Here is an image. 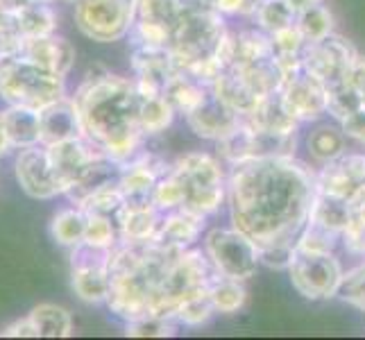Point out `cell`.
Returning <instances> with one entry per match:
<instances>
[{"label": "cell", "mask_w": 365, "mask_h": 340, "mask_svg": "<svg viewBox=\"0 0 365 340\" xmlns=\"http://www.w3.org/2000/svg\"><path fill=\"white\" fill-rule=\"evenodd\" d=\"M341 243V234H336L327 227L307 220L304 230L299 232L295 241V252H307V254H331Z\"/></svg>", "instance_id": "cell-36"}, {"label": "cell", "mask_w": 365, "mask_h": 340, "mask_svg": "<svg viewBox=\"0 0 365 340\" xmlns=\"http://www.w3.org/2000/svg\"><path fill=\"white\" fill-rule=\"evenodd\" d=\"M180 329V324L170 318L159 316H143L134 322L125 324V334L132 338H170Z\"/></svg>", "instance_id": "cell-44"}, {"label": "cell", "mask_w": 365, "mask_h": 340, "mask_svg": "<svg viewBox=\"0 0 365 340\" xmlns=\"http://www.w3.org/2000/svg\"><path fill=\"white\" fill-rule=\"evenodd\" d=\"M3 14H5V7H3V3H0V19H3Z\"/></svg>", "instance_id": "cell-56"}, {"label": "cell", "mask_w": 365, "mask_h": 340, "mask_svg": "<svg viewBox=\"0 0 365 340\" xmlns=\"http://www.w3.org/2000/svg\"><path fill=\"white\" fill-rule=\"evenodd\" d=\"M64 3H78V0H64Z\"/></svg>", "instance_id": "cell-57"}, {"label": "cell", "mask_w": 365, "mask_h": 340, "mask_svg": "<svg viewBox=\"0 0 365 340\" xmlns=\"http://www.w3.org/2000/svg\"><path fill=\"white\" fill-rule=\"evenodd\" d=\"M361 98L354 91V86L349 82L343 86H336V89L329 91V100H327V116L336 123L347 120L351 113H356L361 109Z\"/></svg>", "instance_id": "cell-43"}, {"label": "cell", "mask_w": 365, "mask_h": 340, "mask_svg": "<svg viewBox=\"0 0 365 340\" xmlns=\"http://www.w3.org/2000/svg\"><path fill=\"white\" fill-rule=\"evenodd\" d=\"M123 207H125V193H123V188L118 186V177L103 184L100 188H96V191L89 197H84L82 205H80V209L84 213L107 216L111 220H118Z\"/></svg>", "instance_id": "cell-33"}, {"label": "cell", "mask_w": 365, "mask_h": 340, "mask_svg": "<svg viewBox=\"0 0 365 340\" xmlns=\"http://www.w3.org/2000/svg\"><path fill=\"white\" fill-rule=\"evenodd\" d=\"M16 182L23 188L25 195L34 200H53L59 193V186L55 182L53 168H50L46 145H32L19 150L16 157Z\"/></svg>", "instance_id": "cell-15"}, {"label": "cell", "mask_w": 365, "mask_h": 340, "mask_svg": "<svg viewBox=\"0 0 365 340\" xmlns=\"http://www.w3.org/2000/svg\"><path fill=\"white\" fill-rule=\"evenodd\" d=\"M80 111L82 132L116 163L141 153L145 134L138 128L141 93L136 82L120 75H89L73 96Z\"/></svg>", "instance_id": "cell-2"}, {"label": "cell", "mask_w": 365, "mask_h": 340, "mask_svg": "<svg viewBox=\"0 0 365 340\" xmlns=\"http://www.w3.org/2000/svg\"><path fill=\"white\" fill-rule=\"evenodd\" d=\"M270 36H272V46H274V55H279V57H302L309 46L295 23L291 28H284Z\"/></svg>", "instance_id": "cell-45"}, {"label": "cell", "mask_w": 365, "mask_h": 340, "mask_svg": "<svg viewBox=\"0 0 365 340\" xmlns=\"http://www.w3.org/2000/svg\"><path fill=\"white\" fill-rule=\"evenodd\" d=\"M207 293L211 297V304L220 316H234L238 313L247 302V291H245V282L241 279H232V277L225 274H213V279L207 286Z\"/></svg>", "instance_id": "cell-29"}, {"label": "cell", "mask_w": 365, "mask_h": 340, "mask_svg": "<svg viewBox=\"0 0 365 340\" xmlns=\"http://www.w3.org/2000/svg\"><path fill=\"white\" fill-rule=\"evenodd\" d=\"M356 57V48L347 39H343L341 34H329L327 39L307 46L302 64L309 75L327 86V91H331L349 82V73Z\"/></svg>", "instance_id": "cell-9"}, {"label": "cell", "mask_w": 365, "mask_h": 340, "mask_svg": "<svg viewBox=\"0 0 365 340\" xmlns=\"http://www.w3.org/2000/svg\"><path fill=\"white\" fill-rule=\"evenodd\" d=\"M341 243L347 249V254L365 259V222L349 220L341 236Z\"/></svg>", "instance_id": "cell-47"}, {"label": "cell", "mask_w": 365, "mask_h": 340, "mask_svg": "<svg viewBox=\"0 0 365 340\" xmlns=\"http://www.w3.org/2000/svg\"><path fill=\"white\" fill-rule=\"evenodd\" d=\"M134 82L141 96H157L166 91L168 82L178 73L170 48L163 46H134L132 53Z\"/></svg>", "instance_id": "cell-13"}, {"label": "cell", "mask_w": 365, "mask_h": 340, "mask_svg": "<svg viewBox=\"0 0 365 340\" xmlns=\"http://www.w3.org/2000/svg\"><path fill=\"white\" fill-rule=\"evenodd\" d=\"M163 211L148 200V202H125L116 220L120 241H157L161 230Z\"/></svg>", "instance_id": "cell-20"}, {"label": "cell", "mask_w": 365, "mask_h": 340, "mask_svg": "<svg viewBox=\"0 0 365 340\" xmlns=\"http://www.w3.org/2000/svg\"><path fill=\"white\" fill-rule=\"evenodd\" d=\"M184 9H186L184 0H138L136 21L159 23L173 32L175 25L180 23Z\"/></svg>", "instance_id": "cell-35"}, {"label": "cell", "mask_w": 365, "mask_h": 340, "mask_svg": "<svg viewBox=\"0 0 365 340\" xmlns=\"http://www.w3.org/2000/svg\"><path fill=\"white\" fill-rule=\"evenodd\" d=\"M274 57L272 36L263 30H241L232 34V61L230 66L252 64V61H261ZM227 66V68H230Z\"/></svg>", "instance_id": "cell-28"}, {"label": "cell", "mask_w": 365, "mask_h": 340, "mask_svg": "<svg viewBox=\"0 0 365 340\" xmlns=\"http://www.w3.org/2000/svg\"><path fill=\"white\" fill-rule=\"evenodd\" d=\"M279 98L284 107L288 109V113H291L299 125H307V123L313 125L327 116L329 91H327V86L322 82H318L304 68L284 80L279 89Z\"/></svg>", "instance_id": "cell-12"}, {"label": "cell", "mask_w": 365, "mask_h": 340, "mask_svg": "<svg viewBox=\"0 0 365 340\" xmlns=\"http://www.w3.org/2000/svg\"><path fill=\"white\" fill-rule=\"evenodd\" d=\"M46 153H48L50 168H53L55 182L59 186L61 195H66L73 186H78L84 180V175L105 155L103 150L93 145L86 136L46 145Z\"/></svg>", "instance_id": "cell-11"}, {"label": "cell", "mask_w": 365, "mask_h": 340, "mask_svg": "<svg viewBox=\"0 0 365 340\" xmlns=\"http://www.w3.org/2000/svg\"><path fill=\"white\" fill-rule=\"evenodd\" d=\"M5 125L11 148L23 150L41 143V113L36 109L9 105L5 111Z\"/></svg>", "instance_id": "cell-27"}, {"label": "cell", "mask_w": 365, "mask_h": 340, "mask_svg": "<svg viewBox=\"0 0 365 340\" xmlns=\"http://www.w3.org/2000/svg\"><path fill=\"white\" fill-rule=\"evenodd\" d=\"M213 316H218V313L211 304L209 293L200 291L182 302V306L175 311V322L184 326V329H200V326L209 324Z\"/></svg>", "instance_id": "cell-37"}, {"label": "cell", "mask_w": 365, "mask_h": 340, "mask_svg": "<svg viewBox=\"0 0 365 340\" xmlns=\"http://www.w3.org/2000/svg\"><path fill=\"white\" fill-rule=\"evenodd\" d=\"M21 55L25 59H30L32 64H36L39 68L61 75V78H66L75 64V48L71 46L68 39L57 34L25 41Z\"/></svg>", "instance_id": "cell-18"}, {"label": "cell", "mask_w": 365, "mask_h": 340, "mask_svg": "<svg viewBox=\"0 0 365 340\" xmlns=\"http://www.w3.org/2000/svg\"><path fill=\"white\" fill-rule=\"evenodd\" d=\"M39 338H68L73 334V318L64 306L39 304L30 313Z\"/></svg>", "instance_id": "cell-32"}, {"label": "cell", "mask_w": 365, "mask_h": 340, "mask_svg": "<svg viewBox=\"0 0 365 340\" xmlns=\"http://www.w3.org/2000/svg\"><path fill=\"white\" fill-rule=\"evenodd\" d=\"M295 257V245H266L259 247V261L263 268L270 270H286L291 268Z\"/></svg>", "instance_id": "cell-46"}, {"label": "cell", "mask_w": 365, "mask_h": 340, "mask_svg": "<svg viewBox=\"0 0 365 340\" xmlns=\"http://www.w3.org/2000/svg\"><path fill=\"white\" fill-rule=\"evenodd\" d=\"M111 249L80 243L71 254V284L73 291L86 304H105L111 286L109 277Z\"/></svg>", "instance_id": "cell-10"}, {"label": "cell", "mask_w": 365, "mask_h": 340, "mask_svg": "<svg viewBox=\"0 0 365 340\" xmlns=\"http://www.w3.org/2000/svg\"><path fill=\"white\" fill-rule=\"evenodd\" d=\"M11 150V143H9V134H7V125H5V113L0 111V157L7 155Z\"/></svg>", "instance_id": "cell-52"}, {"label": "cell", "mask_w": 365, "mask_h": 340, "mask_svg": "<svg viewBox=\"0 0 365 340\" xmlns=\"http://www.w3.org/2000/svg\"><path fill=\"white\" fill-rule=\"evenodd\" d=\"M84 230H86V213L80 207L61 209L53 218V225H50V234H53L55 241L71 249L84 241Z\"/></svg>", "instance_id": "cell-34"}, {"label": "cell", "mask_w": 365, "mask_h": 340, "mask_svg": "<svg viewBox=\"0 0 365 340\" xmlns=\"http://www.w3.org/2000/svg\"><path fill=\"white\" fill-rule=\"evenodd\" d=\"M241 120H243L241 113H236L232 107L225 105L218 96H213V91L202 105L186 116V125L191 128V132L213 143L227 138L241 125Z\"/></svg>", "instance_id": "cell-17"}, {"label": "cell", "mask_w": 365, "mask_h": 340, "mask_svg": "<svg viewBox=\"0 0 365 340\" xmlns=\"http://www.w3.org/2000/svg\"><path fill=\"white\" fill-rule=\"evenodd\" d=\"M341 128L349 141H354L356 145L365 148V109L363 107L356 113H351L347 120H343Z\"/></svg>", "instance_id": "cell-49"}, {"label": "cell", "mask_w": 365, "mask_h": 340, "mask_svg": "<svg viewBox=\"0 0 365 340\" xmlns=\"http://www.w3.org/2000/svg\"><path fill=\"white\" fill-rule=\"evenodd\" d=\"M186 195H188V191H186L184 180H182L180 175L173 170V166H170V170H168L166 175H163V177L159 180V184L155 186V191H153V202H155L163 213H166V211H173V209L184 207Z\"/></svg>", "instance_id": "cell-40"}, {"label": "cell", "mask_w": 365, "mask_h": 340, "mask_svg": "<svg viewBox=\"0 0 365 340\" xmlns=\"http://www.w3.org/2000/svg\"><path fill=\"white\" fill-rule=\"evenodd\" d=\"M173 170L184 180L188 193L197 191V188L227 184V175L222 170V161L209 153H186L184 157H180L173 163Z\"/></svg>", "instance_id": "cell-21"}, {"label": "cell", "mask_w": 365, "mask_h": 340, "mask_svg": "<svg viewBox=\"0 0 365 340\" xmlns=\"http://www.w3.org/2000/svg\"><path fill=\"white\" fill-rule=\"evenodd\" d=\"M202 249L218 274L247 282L261 268L259 247L236 227H213L205 234Z\"/></svg>", "instance_id": "cell-6"}, {"label": "cell", "mask_w": 365, "mask_h": 340, "mask_svg": "<svg viewBox=\"0 0 365 340\" xmlns=\"http://www.w3.org/2000/svg\"><path fill=\"white\" fill-rule=\"evenodd\" d=\"M347 141L341 123H313L311 132L307 134V153L309 157L318 163V166H324L334 159H338L343 153H347Z\"/></svg>", "instance_id": "cell-25"}, {"label": "cell", "mask_w": 365, "mask_h": 340, "mask_svg": "<svg viewBox=\"0 0 365 340\" xmlns=\"http://www.w3.org/2000/svg\"><path fill=\"white\" fill-rule=\"evenodd\" d=\"M297 14L291 9V5L286 0H261L257 11H255V21L259 25V30L274 34L284 28H291L295 23Z\"/></svg>", "instance_id": "cell-38"}, {"label": "cell", "mask_w": 365, "mask_h": 340, "mask_svg": "<svg viewBox=\"0 0 365 340\" xmlns=\"http://www.w3.org/2000/svg\"><path fill=\"white\" fill-rule=\"evenodd\" d=\"M0 98L7 105L41 111L66 98V78L39 68L23 55L0 57Z\"/></svg>", "instance_id": "cell-3"}, {"label": "cell", "mask_w": 365, "mask_h": 340, "mask_svg": "<svg viewBox=\"0 0 365 340\" xmlns=\"http://www.w3.org/2000/svg\"><path fill=\"white\" fill-rule=\"evenodd\" d=\"M213 274H216V268L211 266L205 249H184L161 279L153 306H150V316L175 320V311L182 306V302L200 291H207Z\"/></svg>", "instance_id": "cell-5"}, {"label": "cell", "mask_w": 365, "mask_h": 340, "mask_svg": "<svg viewBox=\"0 0 365 340\" xmlns=\"http://www.w3.org/2000/svg\"><path fill=\"white\" fill-rule=\"evenodd\" d=\"M141 109H138V128L141 132L148 136H157L161 132H166L175 116H178V111L170 105V100L163 96V93H157V96H141Z\"/></svg>", "instance_id": "cell-30"}, {"label": "cell", "mask_w": 365, "mask_h": 340, "mask_svg": "<svg viewBox=\"0 0 365 340\" xmlns=\"http://www.w3.org/2000/svg\"><path fill=\"white\" fill-rule=\"evenodd\" d=\"M5 21L23 43L39 36H50L57 30V14L48 3H32L16 9H5Z\"/></svg>", "instance_id": "cell-23"}, {"label": "cell", "mask_w": 365, "mask_h": 340, "mask_svg": "<svg viewBox=\"0 0 365 340\" xmlns=\"http://www.w3.org/2000/svg\"><path fill=\"white\" fill-rule=\"evenodd\" d=\"M163 96L170 100V105L175 107V111L182 113V116L186 118L188 113L195 111L211 96V86L205 84V82H200L197 78H193L191 73L178 71V73H175V78L168 82Z\"/></svg>", "instance_id": "cell-26"}, {"label": "cell", "mask_w": 365, "mask_h": 340, "mask_svg": "<svg viewBox=\"0 0 365 340\" xmlns=\"http://www.w3.org/2000/svg\"><path fill=\"white\" fill-rule=\"evenodd\" d=\"M205 227H207L205 216H200V213L186 207H180V209L163 213L157 241L180 247V249H188V247H195V243L202 238Z\"/></svg>", "instance_id": "cell-22"}, {"label": "cell", "mask_w": 365, "mask_h": 340, "mask_svg": "<svg viewBox=\"0 0 365 340\" xmlns=\"http://www.w3.org/2000/svg\"><path fill=\"white\" fill-rule=\"evenodd\" d=\"M138 0H78L75 23L86 39L114 43L130 36Z\"/></svg>", "instance_id": "cell-7"}, {"label": "cell", "mask_w": 365, "mask_h": 340, "mask_svg": "<svg viewBox=\"0 0 365 340\" xmlns=\"http://www.w3.org/2000/svg\"><path fill=\"white\" fill-rule=\"evenodd\" d=\"M316 170L295 157H259L230 166L227 209L257 247L295 245L316 200Z\"/></svg>", "instance_id": "cell-1"}, {"label": "cell", "mask_w": 365, "mask_h": 340, "mask_svg": "<svg viewBox=\"0 0 365 340\" xmlns=\"http://www.w3.org/2000/svg\"><path fill=\"white\" fill-rule=\"evenodd\" d=\"M247 125H252L255 130L261 132H270V134H279V136H297L302 125L288 113L284 107L279 91L263 98L261 103L255 107V111H250L247 116H243Z\"/></svg>", "instance_id": "cell-24"}, {"label": "cell", "mask_w": 365, "mask_h": 340, "mask_svg": "<svg viewBox=\"0 0 365 340\" xmlns=\"http://www.w3.org/2000/svg\"><path fill=\"white\" fill-rule=\"evenodd\" d=\"M336 297L343 299L351 309L365 313V259L343 272V282Z\"/></svg>", "instance_id": "cell-42"}, {"label": "cell", "mask_w": 365, "mask_h": 340, "mask_svg": "<svg viewBox=\"0 0 365 340\" xmlns=\"http://www.w3.org/2000/svg\"><path fill=\"white\" fill-rule=\"evenodd\" d=\"M361 184H365V153H343L316 170V186L327 195L349 200Z\"/></svg>", "instance_id": "cell-16"}, {"label": "cell", "mask_w": 365, "mask_h": 340, "mask_svg": "<svg viewBox=\"0 0 365 340\" xmlns=\"http://www.w3.org/2000/svg\"><path fill=\"white\" fill-rule=\"evenodd\" d=\"M261 0H216V7L222 16H255Z\"/></svg>", "instance_id": "cell-48"}, {"label": "cell", "mask_w": 365, "mask_h": 340, "mask_svg": "<svg viewBox=\"0 0 365 340\" xmlns=\"http://www.w3.org/2000/svg\"><path fill=\"white\" fill-rule=\"evenodd\" d=\"M295 25L302 32V36L307 39V43H316V41L327 39L329 34H334V14L322 3L297 14Z\"/></svg>", "instance_id": "cell-39"}, {"label": "cell", "mask_w": 365, "mask_h": 340, "mask_svg": "<svg viewBox=\"0 0 365 340\" xmlns=\"http://www.w3.org/2000/svg\"><path fill=\"white\" fill-rule=\"evenodd\" d=\"M309 220L318 222L327 230H331L336 234L345 232V227L349 222V202L343 197H334V195H327V193H316V200L311 205V213H309Z\"/></svg>", "instance_id": "cell-31"}, {"label": "cell", "mask_w": 365, "mask_h": 340, "mask_svg": "<svg viewBox=\"0 0 365 340\" xmlns=\"http://www.w3.org/2000/svg\"><path fill=\"white\" fill-rule=\"evenodd\" d=\"M120 241L118 225L107 216H96V213H86V230H84V241L96 247H107L114 249Z\"/></svg>", "instance_id": "cell-41"}, {"label": "cell", "mask_w": 365, "mask_h": 340, "mask_svg": "<svg viewBox=\"0 0 365 340\" xmlns=\"http://www.w3.org/2000/svg\"><path fill=\"white\" fill-rule=\"evenodd\" d=\"M343 263L334 252L331 254H307V252H295L288 277L291 286L304 299L320 302L331 299L338 295V288L343 282Z\"/></svg>", "instance_id": "cell-8"}, {"label": "cell", "mask_w": 365, "mask_h": 340, "mask_svg": "<svg viewBox=\"0 0 365 340\" xmlns=\"http://www.w3.org/2000/svg\"><path fill=\"white\" fill-rule=\"evenodd\" d=\"M0 336H5V338H39V334H36V326L30 320V316L7 324L5 329L0 331Z\"/></svg>", "instance_id": "cell-50"}, {"label": "cell", "mask_w": 365, "mask_h": 340, "mask_svg": "<svg viewBox=\"0 0 365 340\" xmlns=\"http://www.w3.org/2000/svg\"><path fill=\"white\" fill-rule=\"evenodd\" d=\"M349 84L354 86V91L359 93L361 105H363V109H365V55H359L356 61H354V66H351Z\"/></svg>", "instance_id": "cell-51"}, {"label": "cell", "mask_w": 365, "mask_h": 340, "mask_svg": "<svg viewBox=\"0 0 365 340\" xmlns=\"http://www.w3.org/2000/svg\"><path fill=\"white\" fill-rule=\"evenodd\" d=\"M213 3H216V0H184L186 7H193V5H209V7H213Z\"/></svg>", "instance_id": "cell-55"}, {"label": "cell", "mask_w": 365, "mask_h": 340, "mask_svg": "<svg viewBox=\"0 0 365 340\" xmlns=\"http://www.w3.org/2000/svg\"><path fill=\"white\" fill-rule=\"evenodd\" d=\"M41 113V145H53L71 138L84 136L80 111L73 98H61L57 103L48 105Z\"/></svg>", "instance_id": "cell-19"}, {"label": "cell", "mask_w": 365, "mask_h": 340, "mask_svg": "<svg viewBox=\"0 0 365 340\" xmlns=\"http://www.w3.org/2000/svg\"><path fill=\"white\" fill-rule=\"evenodd\" d=\"M173 163L155 153H138L130 161L120 163L118 186L125 193V202H148L159 180L170 170Z\"/></svg>", "instance_id": "cell-14"}, {"label": "cell", "mask_w": 365, "mask_h": 340, "mask_svg": "<svg viewBox=\"0 0 365 340\" xmlns=\"http://www.w3.org/2000/svg\"><path fill=\"white\" fill-rule=\"evenodd\" d=\"M225 34H227L225 16L216 7H186L180 23L173 30L170 53L175 57V64L180 71H188L200 61L216 57Z\"/></svg>", "instance_id": "cell-4"}, {"label": "cell", "mask_w": 365, "mask_h": 340, "mask_svg": "<svg viewBox=\"0 0 365 340\" xmlns=\"http://www.w3.org/2000/svg\"><path fill=\"white\" fill-rule=\"evenodd\" d=\"M5 9H16V7H25L32 3H48V0H0Z\"/></svg>", "instance_id": "cell-54"}, {"label": "cell", "mask_w": 365, "mask_h": 340, "mask_svg": "<svg viewBox=\"0 0 365 340\" xmlns=\"http://www.w3.org/2000/svg\"><path fill=\"white\" fill-rule=\"evenodd\" d=\"M288 5H291V9L295 11V14H302V11H307L311 7H316V5H322L324 0H286Z\"/></svg>", "instance_id": "cell-53"}]
</instances>
